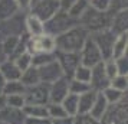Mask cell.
<instances>
[{
	"label": "cell",
	"mask_w": 128,
	"mask_h": 124,
	"mask_svg": "<svg viewBox=\"0 0 128 124\" xmlns=\"http://www.w3.org/2000/svg\"><path fill=\"white\" fill-rule=\"evenodd\" d=\"M78 2V0H59V7H60V10H64V12H68L69 10V7Z\"/></svg>",
	"instance_id": "39"
},
{
	"label": "cell",
	"mask_w": 128,
	"mask_h": 124,
	"mask_svg": "<svg viewBox=\"0 0 128 124\" xmlns=\"http://www.w3.org/2000/svg\"><path fill=\"white\" fill-rule=\"evenodd\" d=\"M24 101L29 105H48L49 104V85L36 84L24 91Z\"/></svg>",
	"instance_id": "7"
},
{
	"label": "cell",
	"mask_w": 128,
	"mask_h": 124,
	"mask_svg": "<svg viewBox=\"0 0 128 124\" xmlns=\"http://www.w3.org/2000/svg\"><path fill=\"white\" fill-rule=\"evenodd\" d=\"M116 65V71H118V75H127L128 74V58L127 55L125 56H121L118 59H114Z\"/></svg>",
	"instance_id": "36"
},
{
	"label": "cell",
	"mask_w": 128,
	"mask_h": 124,
	"mask_svg": "<svg viewBox=\"0 0 128 124\" xmlns=\"http://www.w3.org/2000/svg\"><path fill=\"white\" fill-rule=\"evenodd\" d=\"M110 87L118 89V91H122V92H127L128 88V78L127 75H116L110 81Z\"/></svg>",
	"instance_id": "33"
},
{
	"label": "cell",
	"mask_w": 128,
	"mask_h": 124,
	"mask_svg": "<svg viewBox=\"0 0 128 124\" xmlns=\"http://www.w3.org/2000/svg\"><path fill=\"white\" fill-rule=\"evenodd\" d=\"M20 82L23 84L26 88H29V87H33L36 84L40 82V79H39V72H38V68L36 66H29L26 71L22 72V75H20V79H19Z\"/></svg>",
	"instance_id": "21"
},
{
	"label": "cell",
	"mask_w": 128,
	"mask_h": 124,
	"mask_svg": "<svg viewBox=\"0 0 128 124\" xmlns=\"http://www.w3.org/2000/svg\"><path fill=\"white\" fill-rule=\"evenodd\" d=\"M108 108H110V104H108L106 100L104 98L102 92H96V97H95L94 105H92V108H91V111H89V115L102 124V120H104L105 115H106Z\"/></svg>",
	"instance_id": "16"
},
{
	"label": "cell",
	"mask_w": 128,
	"mask_h": 124,
	"mask_svg": "<svg viewBox=\"0 0 128 124\" xmlns=\"http://www.w3.org/2000/svg\"><path fill=\"white\" fill-rule=\"evenodd\" d=\"M69 94V78L62 77L49 85V102L60 104L64 98Z\"/></svg>",
	"instance_id": "13"
},
{
	"label": "cell",
	"mask_w": 128,
	"mask_h": 124,
	"mask_svg": "<svg viewBox=\"0 0 128 124\" xmlns=\"http://www.w3.org/2000/svg\"><path fill=\"white\" fill-rule=\"evenodd\" d=\"M4 102L6 105L13 107V108H23L26 105L24 101V94H18V95H4Z\"/></svg>",
	"instance_id": "31"
},
{
	"label": "cell",
	"mask_w": 128,
	"mask_h": 124,
	"mask_svg": "<svg viewBox=\"0 0 128 124\" xmlns=\"http://www.w3.org/2000/svg\"><path fill=\"white\" fill-rule=\"evenodd\" d=\"M0 74L7 82V81H19L20 75H22V71L16 66V64L12 59H6L0 64Z\"/></svg>",
	"instance_id": "17"
},
{
	"label": "cell",
	"mask_w": 128,
	"mask_h": 124,
	"mask_svg": "<svg viewBox=\"0 0 128 124\" xmlns=\"http://www.w3.org/2000/svg\"><path fill=\"white\" fill-rule=\"evenodd\" d=\"M24 124H50L49 117H26Z\"/></svg>",
	"instance_id": "38"
},
{
	"label": "cell",
	"mask_w": 128,
	"mask_h": 124,
	"mask_svg": "<svg viewBox=\"0 0 128 124\" xmlns=\"http://www.w3.org/2000/svg\"><path fill=\"white\" fill-rule=\"evenodd\" d=\"M78 25V20L74 18H70L69 15L64 10H59L58 13H55L52 18L46 20L43 23V29L46 35H50L53 38L65 33L66 30H69L70 28H74Z\"/></svg>",
	"instance_id": "3"
},
{
	"label": "cell",
	"mask_w": 128,
	"mask_h": 124,
	"mask_svg": "<svg viewBox=\"0 0 128 124\" xmlns=\"http://www.w3.org/2000/svg\"><path fill=\"white\" fill-rule=\"evenodd\" d=\"M24 29L29 32L30 38L39 36V35H43V33H45L43 22H42L40 19H38L36 16H33V15L26 16V19H24Z\"/></svg>",
	"instance_id": "19"
},
{
	"label": "cell",
	"mask_w": 128,
	"mask_h": 124,
	"mask_svg": "<svg viewBox=\"0 0 128 124\" xmlns=\"http://www.w3.org/2000/svg\"><path fill=\"white\" fill-rule=\"evenodd\" d=\"M12 61L16 64V66H18L22 72L26 71L29 66H32V55H30L28 51H24L23 53H20L19 56H16V58L12 59Z\"/></svg>",
	"instance_id": "29"
},
{
	"label": "cell",
	"mask_w": 128,
	"mask_h": 124,
	"mask_svg": "<svg viewBox=\"0 0 128 124\" xmlns=\"http://www.w3.org/2000/svg\"><path fill=\"white\" fill-rule=\"evenodd\" d=\"M56 61L62 68L64 77L66 78H72L74 72H75L76 66L81 64L79 61V52H58L56 51Z\"/></svg>",
	"instance_id": "10"
},
{
	"label": "cell",
	"mask_w": 128,
	"mask_h": 124,
	"mask_svg": "<svg viewBox=\"0 0 128 124\" xmlns=\"http://www.w3.org/2000/svg\"><path fill=\"white\" fill-rule=\"evenodd\" d=\"M26 51L30 55H38V53H53L56 52V43L55 38L50 35H39L33 36L26 41Z\"/></svg>",
	"instance_id": "4"
},
{
	"label": "cell",
	"mask_w": 128,
	"mask_h": 124,
	"mask_svg": "<svg viewBox=\"0 0 128 124\" xmlns=\"http://www.w3.org/2000/svg\"><path fill=\"white\" fill-rule=\"evenodd\" d=\"M72 124H101L92 118L89 114H76L75 117H72Z\"/></svg>",
	"instance_id": "35"
},
{
	"label": "cell",
	"mask_w": 128,
	"mask_h": 124,
	"mask_svg": "<svg viewBox=\"0 0 128 124\" xmlns=\"http://www.w3.org/2000/svg\"><path fill=\"white\" fill-rule=\"evenodd\" d=\"M91 89L89 84L85 82H79V81H75V79H69V94H75V95H81L85 94Z\"/></svg>",
	"instance_id": "32"
},
{
	"label": "cell",
	"mask_w": 128,
	"mask_h": 124,
	"mask_svg": "<svg viewBox=\"0 0 128 124\" xmlns=\"http://www.w3.org/2000/svg\"><path fill=\"white\" fill-rule=\"evenodd\" d=\"M127 45H128V33H122L115 38L114 48H112V59H118L127 55Z\"/></svg>",
	"instance_id": "20"
},
{
	"label": "cell",
	"mask_w": 128,
	"mask_h": 124,
	"mask_svg": "<svg viewBox=\"0 0 128 124\" xmlns=\"http://www.w3.org/2000/svg\"><path fill=\"white\" fill-rule=\"evenodd\" d=\"M4 105H6V102H4V95H0V110Z\"/></svg>",
	"instance_id": "43"
},
{
	"label": "cell",
	"mask_w": 128,
	"mask_h": 124,
	"mask_svg": "<svg viewBox=\"0 0 128 124\" xmlns=\"http://www.w3.org/2000/svg\"><path fill=\"white\" fill-rule=\"evenodd\" d=\"M104 69H105V74H106V77H108L110 81L114 77L118 75L116 65H115V61H114V59H106V61H104Z\"/></svg>",
	"instance_id": "34"
},
{
	"label": "cell",
	"mask_w": 128,
	"mask_h": 124,
	"mask_svg": "<svg viewBox=\"0 0 128 124\" xmlns=\"http://www.w3.org/2000/svg\"><path fill=\"white\" fill-rule=\"evenodd\" d=\"M59 10H60V7H59L58 0H42V2H39V3H36L30 7V15L36 16L45 23Z\"/></svg>",
	"instance_id": "9"
},
{
	"label": "cell",
	"mask_w": 128,
	"mask_h": 124,
	"mask_svg": "<svg viewBox=\"0 0 128 124\" xmlns=\"http://www.w3.org/2000/svg\"><path fill=\"white\" fill-rule=\"evenodd\" d=\"M72 79L79 81V82L89 84V81H91V68L84 66V65H81V64H79V65L76 66L74 75H72Z\"/></svg>",
	"instance_id": "28"
},
{
	"label": "cell",
	"mask_w": 128,
	"mask_h": 124,
	"mask_svg": "<svg viewBox=\"0 0 128 124\" xmlns=\"http://www.w3.org/2000/svg\"><path fill=\"white\" fill-rule=\"evenodd\" d=\"M26 115L23 108H13V107L4 105L0 110V121L3 124H24Z\"/></svg>",
	"instance_id": "14"
},
{
	"label": "cell",
	"mask_w": 128,
	"mask_h": 124,
	"mask_svg": "<svg viewBox=\"0 0 128 124\" xmlns=\"http://www.w3.org/2000/svg\"><path fill=\"white\" fill-rule=\"evenodd\" d=\"M48 117L53 120V118H64V117H69L66 111L64 110V107L62 104H52V102H49L48 104Z\"/></svg>",
	"instance_id": "30"
},
{
	"label": "cell",
	"mask_w": 128,
	"mask_h": 124,
	"mask_svg": "<svg viewBox=\"0 0 128 124\" xmlns=\"http://www.w3.org/2000/svg\"><path fill=\"white\" fill-rule=\"evenodd\" d=\"M64 110L69 117H75L78 114V95L75 94H68L64 98V101L60 102Z\"/></svg>",
	"instance_id": "24"
},
{
	"label": "cell",
	"mask_w": 128,
	"mask_h": 124,
	"mask_svg": "<svg viewBox=\"0 0 128 124\" xmlns=\"http://www.w3.org/2000/svg\"><path fill=\"white\" fill-rule=\"evenodd\" d=\"M0 124H3V123H2V121H0Z\"/></svg>",
	"instance_id": "45"
},
{
	"label": "cell",
	"mask_w": 128,
	"mask_h": 124,
	"mask_svg": "<svg viewBox=\"0 0 128 124\" xmlns=\"http://www.w3.org/2000/svg\"><path fill=\"white\" fill-rule=\"evenodd\" d=\"M88 36H89V32L78 23L76 26L66 30L65 33L55 38L56 51L58 52H79L85 41L88 39Z\"/></svg>",
	"instance_id": "1"
},
{
	"label": "cell",
	"mask_w": 128,
	"mask_h": 124,
	"mask_svg": "<svg viewBox=\"0 0 128 124\" xmlns=\"http://www.w3.org/2000/svg\"><path fill=\"white\" fill-rule=\"evenodd\" d=\"M4 84H6V81H4V78L2 77V74H0V95H3V88H4Z\"/></svg>",
	"instance_id": "42"
},
{
	"label": "cell",
	"mask_w": 128,
	"mask_h": 124,
	"mask_svg": "<svg viewBox=\"0 0 128 124\" xmlns=\"http://www.w3.org/2000/svg\"><path fill=\"white\" fill-rule=\"evenodd\" d=\"M112 15L114 13L110 12V10L101 12V10H96V9H94V7L89 6L84 12V15L78 19V23L81 25V26H84L88 32L95 33V32L105 30V29L110 28Z\"/></svg>",
	"instance_id": "2"
},
{
	"label": "cell",
	"mask_w": 128,
	"mask_h": 124,
	"mask_svg": "<svg viewBox=\"0 0 128 124\" xmlns=\"http://www.w3.org/2000/svg\"><path fill=\"white\" fill-rule=\"evenodd\" d=\"M23 112L26 117H48V107L46 105H29L23 107Z\"/></svg>",
	"instance_id": "27"
},
{
	"label": "cell",
	"mask_w": 128,
	"mask_h": 124,
	"mask_svg": "<svg viewBox=\"0 0 128 124\" xmlns=\"http://www.w3.org/2000/svg\"><path fill=\"white\" fill-rule=\"evenodd\" d=\"M127 26H128V12L127 9H122V10H118L112 15L111 25L108 29L115 36H118L127 32Z\"/></svg>",
	"instance_id": "15"
},
{
	"label": "cell",
	"mask_w": 128,
	"mask_h": 124,
	"mask_svg": "<svg viewBox=\"0 0 128 124\" xmlns=\"http://www.w3.org/2000/svg\"><path fill=\"white\" fill-rule=\"evenodd\" d=\"M58 2H59V0H58Z\"/></svg>",
	"instance_id": "46"
},
{
	"label": "cell",
	"mask_w": 128,
	"mask_h": 124,
	"mask_svg": "<svg viewBox=\"0 0 128 124\" xmlns=\"http://www.w3.org/2000/svg\"><path fill=\"white\" fill-rule=\"evenodd\" d=\"M125 94L127 92H122V91H118V89L112 88V87H106V88L102 91V95L106 100V102L110 105H118L124 98H125Z\"/></svg>",
	"instance_id": "22"
},
{
	"label": "cell",
	"mask_w": 128,
	"mask_h": 124,
	"mask_svg": "<svg viewBox=\"0 0 128 124\" xmlns=\"http://www.w3.org/2000/svg\"><path fill=\"white\" fill-rule=\"evenodd\" d=\"M89 6L96 10H101V12H106V10H110L111 0H91Z\"/></svg>",
	"instance_id": "37"
},
{
	"label": "cell",
	"mask_w": 128,
	"mask_h": 124,
	"mask_svg": "<svg viewBox=\"0 0 128 124\" xmlns=\"http://www.w3.org/2000/svg\"><path fill=\"white\" fill-rule=\"evenodd\" d=\"M91 38L95 42V45L98 46L101 56H102V61L112 59V48H114V42H115L116 36L110 29H105V30H99V32L92 33Z\"/></svg>",
	"instance_id": "5"
},
{
	"label": "cell",
	"mask_w": 128,
	"mask_h": 124,
	"mask_svg": "<svg viewBox=\"0 0 128 124\" xmlns=\"http://www.w3.org/2000/svg\"><path fill=\"white\" fill-rule=\"evenodd\" d=\"M88 7H89V2H88V0H78V2H75V3L69 7V10L66 13L69 15L70 18H74V19L78 20V19L84 15V12L86 10Z\"/></svg>",
	"instance_id": "25"
},
{
	"label": "cell",
	"mask_w": 128,
	"mask_h": 124,
	"mask_svg": "<svg viewBox=\"0 0 128 124\" xmlns=\"http://www.w3.org/2000/svg\"><path fill=\"white\" fill-rule=\"evenodd\" d=\"M24 22L18 13L6 20H0V41L7 36H23Z\"/></svg>",
	"instance_id": "8"
},
{
	"label": "cell",
	"mask_w": 128,
	"mask_h": 124,
	"mask_svg": "<svg viewBox=\"0 0 128 124\" xmlns=\"http://www.w3.org/2000/svg\"><path fill=\"white\" fill-rule=\"evenodd\" d=\"M50 124H72V117L53 118V120H50Z\"/></svg>",
	"instance_id": "41"
},
{
	"label": "cell",
	"mask_w": 128,
	"mask_h": 124,
	"mask_svg": "<svg viewBox=\"0 0 128 124\" xmlns=\"http://www.w3.org/2000/svg\"><path fill=\"white\" fill-rule=\"evenodd\" d=\"M79 61H81V65L88 66V68H94L99 62H102L101 52H99L98 46L95 45V42L92 41L91 36H88L82 49L79 51Z\"/></svg>",
	"instance_id": "6"
},
{
	"label": "cell",
	"mask_w": 128,
	"mask_h": 124,
	"mask_svg": "<svg viewBox=\"0 0 128 124\" xmlns=\"http://www.w3.org/2000/svg\"><path fill=\"white\" fill-rule=\"evenodd\" d=\"M18 12L19 9L14 0H0V20H6V19L12 18Z\"/></svg>",
	"instance_id": "23"
},
{
	"label": "cell",
	"mask_w": 128,
	"mask_h": 124,
	"mask_svg": "<svg viewBox=\"0 0 128 124\" xmlns=\"http://www.w3.org/2000/svg\"><path fill=\"white\" fill-rule=\"evenodd\" d=\"M38 72H39L40 82L48 84V85H50V84H53L55 81H58L64 77L62 68H60L56 59H53V61H50V62H48L42 66H38Z\"/></svg>",
	"instance_id": "11"
},
{
	"label": "cell",
	"mask_w": 128,
	"mask_h": 124,
	"mask_svg": "<svg viewBox=\"0 0 128 124\" xmlns=\"http://www.w3.org/2000/svg\"><path fill=\"white\" fill-rule=\"evenodd\" d=\"M39 2H42V0H30V7L33 5H36V3H39Z\"/></svg>",
	"instance_id": "44"
},
{
	"label": "cell",
	"mask_w": 128,
	"mask_h": 124,
	"mask_svg": "<svg viewBox=\"0 0 128 124\" xmlns=\"http://www.w3.org/2000/svg\"><path fill=\"white\" fill-rule=\"evenodd\" d=\"M95 97H96V92L92 89H89L85 94L78 95V114H89L94 105Z\"/></svg>",
	"instance_id": "18"
},
{
	"label": "cell",
	"mask_w": 128,
	"mask_h": 124,
	"mask_svg": "<svg viewBox=\"0 0 128 124\" xmlns=\"http://www.w3.org/2000/svg\"><path fill=\"white\" fill-rule=\"evenodd\" d=\"M19 10H28L30 9V0H14Z\"/></svg>",
	"instance_id": "40"
},
{
	"label": "cell",
	"mask_w": 128,
	"mask_h": 124,
	"mask_svg": "<svg viewBox=\"0 0 128 124\" xmlns=\"http://www.w3.org/2000/svg\"><path fill=\"white\" fill-rule=\"evenodd\" d=\"M26 87L20 81H7L3 88V95H18L24 94Z\"/></svg>",
	"instance_id": "26"
},
{
	"label": "cell",
	"mask_w": 128,
	"mask_h": 124,
	"mask_svg": "<svg viewBox=\"0 0 128 124\" xmlns=\"http://www.w3.org/2000/svg\"><path fill=\"white\" fill-rule=\"evenodd\" d=\"M89 87L95 92H102L106 87H110V79L105 74L104 69V61L99 62L98 65L91 68V81H89Z\"/></svg>",
	"instance_id": "12"
}]
</instances>
